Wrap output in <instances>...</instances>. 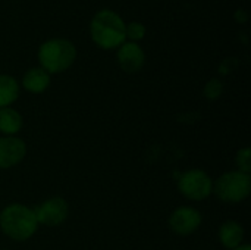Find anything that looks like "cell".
Listing matches in <instances>:
<instances>
[{
	"label": "cell",
	"instance_id": "cell-1",
	"mask_svg": "<svg viewBox=\"0 0 251 250\" xmlns=\"http://www.w3.org/2000/svg\"><path fill=\"white\" fill-rule=\"evenodd\" d=\"M38 221L34 208L13 202L0 211V230L12 242H26L38 230Z\"/></svg>",
	"mask_w": 251,
	"mask_h": 250
},
{
	"label": "cell",
	"instance_id": "cell-12",
	"mask_svg": "<svg viewBox=\"0 0 251 250\" xmlns=\"http://www.w3.org/2000/svg\"><path fill=\"white\" fill-rule=\"evenodd\" d=\"M22 127L24 118L16 109L0 108V136H18Z\"/></svg>",
	"mask_w": 251,
	"mask_h": 250
},
{
	"label": "cell",
	"instance_id": "cell-11",
	"mask_svg": "<svg viewBox=\"0 0 251 250\" xmlns=\"http://www.w3.org/2000/svg\"><path fill=\"white\" fill-rule=\"evenodd\" d=\"M50 81H51L50 74H49L47 71H44L41 66H35V68L28 69V71L24 74L21 85H22L28 93L41 94V93H44V91L49 88Z\"/></svg>",
	"mask_w": 251,
	"mask_h": 250
},
{
	"label": "cell",
	"instance_id": "cell-4",
	"mask_svg": "<svg viewBox=\"0 0 251 250\" xmlns=\"http://www.w3.org/2000/svg\"><path fill=\"white\" fill-rule=\"evenodd\" d=\"M224 205H240L251 194V175L237 169L226 171L213 180V193Z\"/></svg>",
	"mask_w": 251,
	"mask_h": 250
},
{
	"label": "cell",
	"instance_id": "cell-10",
	"mask_svg": "<svg viewBox=\"0 0 251 250\" xmlns=\"http://www.w3.org/2000/svg\"><path fill=\"white\" fill-rule=\"evenodd\" d=\"M244 237L246 230L243 224L235 220H226L218 228V240L225 249L232 250L238 248L244 243Z\"/></svg>",
	"mask_w": 251,
	"mask_h": 250
},
{
	"label": "cell",
	"instance_id": "cell-9",
	"mask_svg": "<svg viewBox=\"0 0 251 250\" xmlns=\"http://www.w3.org/2000/svg\"><path fill=\"white\" fill-rule=\"evenodd\" d=\"M144 62H146V55L138 43L129 41L119 46L118 63L124 72L135 74L144 66Z\"/></svg>",
	"mask_w": 251,
	"mask_h": 250
},
{
	"label": "cell",
	"instance_id": "cell-7",
	"mask_svg": "<svg viewBox=\"0 0 251 250\" xmlns=\"http://www.w3.org/2000/svg\"><path fill=\"white\" fill-rule=\"evenodd\" d=\"M38 225L46 228L60 227L69 217V205L60 196H53L43 200L34 208Z\"/></svg>",
	"mask_w": 251,
	"mask_h": 250
},
{
	"label": "cell",
	"instance_id": "cell-6",
	"mask_svg": "<svg viewBox=\"0 0 251 250\" xmlns=\"http://www.w3.org/2000/svg\"><path fill=\"white\" fill-rule=\"evenodd\" d=\"M201 224H203L201 212L190 205H182L175 208L168 218L169 230L179 237H188L194 234L201 227Z\"/></svg>",
	"mask_w": 251,
	"mask_h": 250
},
{
	"label": "cell",
	"instance_id": "cell-16",
	"mask_svg": "<svg viewBox=\"0 0 251 250\" xmlns=\"http://www.w3.org/2000/svg\"><path fill=\"white\" fill-rule=\"evenodd\" d=\"M125 35L128 38H131V41L137 43L144 38L146 27L140 22H129L128 25H125Z\"/></svg>",
	"mask_w": 251,
	"mask_h": 250
},
{
	"label": "cell",
	"instance_id": "cell-15",
	"mask_svg": "<svg viewBox=\"0 0 251 250\" xmlns=\"http://www.w3.org/2000/svg\"><path fill=\"white\" fill-rule=\"evenodd\" d=\"M224 93V83L219 78H210L204 88H203V94L207 100H218Z\"/></svg>",
	"mask_w": 251,
	"mask_h": 250
},
{
	"label": "cell",
	"instance_id": "cell-8",
	"mask_svg": "<svg viewBox=\"0 0 251 250\" xmlns=\"http://www.w3.org/2000/svg\"><path fill=\"white\" fill-rule=\"evenodd\" d=\"M26 143L19 136H0V171L18 167L26 156Z\"/></svg>",
	"mask_w": 251,
	"mask_h": 250
},
{
	"label": "cell",
	"instance_id": "cell-14",
	"mask_svg": "<svg viewBox=\"0 0 251 250\" xmlns=\"http://www.w3.org/2000/svg\"><path fill=\"white\" fill-rule=\"evenodd\" d=\"M235 167L237 171L250 174L251 172V149L250 147H241L235 153Z\"/></svg>",
	"mask_w": 251,
	"mask_h": 250
},
{
	"label": "cell",
	"instance_id": "cell-13",
	"mask_svg": "<svg viewBox=\"0 0 251 250\" xmlns=\"http://www.w3.org/2000/svg\"><path fill=\"white\" fill-rule=\"evenodd\" d=\"M21 85L18 80L9 74H0V108L12 106L19 97Z\"/></svg>",
	"mask_w": 251,
	"mask_h": 250
},
{
	"label": "cell",
	"instance_id": "cell-2",
	"mask_svg": "<svg viewBox=\"0 0 251 250\" xmlns=\"http://www.w3.org/2000/svg\"><path fill=\"white\" fill-rule=\"evenodd\" d=\"M90 32L93 41L106 50L119 47L126 38L124 19L109 9H103L94 15L90 25Z\"/></svg>",
	"mask_w": 251,
	"mask_h": 250
},
{
	"label": "cell",
	"instance_id": "cell-5",
	"mask_svg": "<svg viewBox=\"0 0 251 250\" xmlns=\"http://www.w3.org/2000/svg\"><path fill=\"white\" fill-rule=\"evenodd\" d=\"M178 192L187 200L203 202L213 193V178L204 169H188L178 178Z\"/></svg>",
	"mask_w": 251,
	"mask_h": 250
},
{
	"label": "cell",
	"instance_id": "cell-3",
	"mask_svg": "<svg viewBox=\"0 0 251 250\" xmlns=\"http://www.w3.org/2000/svg\"><path fill=\"white\" fill-rule=\"evenodd\" d=\"M76 59L75 46L66 38H51L44 41L38 49L40 66L51 74H60L69 69Z\"/></svg>",
	"mask_w": 251,
	"mask_h": 250
},
{
	"label": "cell",
	"instance_id": "cell-17",
	"mask_svg": "<svg viewBox=\"0 0 251 250\" xmlns=\"http://www.w3.org/2000/svg\"><path fill=\"white\" fill-rule=\"evenodd\" d=\"M232 250H251V246L249 243H243V245H240L238 248H235V249Z\"/></svg>",
	"mask_w": 251,
	"mask_h": 250
}]
</instances>
